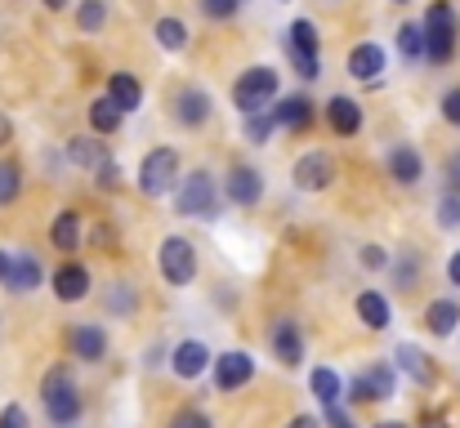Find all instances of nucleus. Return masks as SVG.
Wrapping results in <instances>:
<instances>
[{
  "instance_id": "f257e3e1",
  "label": "nucleus",
  "mask_w": 460,
  "mask_h": 428,
  "mask_svg": "<svg viewBox=\"0 0 460 428\" xmlns=\"http://www.w3.org/2000/svg\"><path fill=\"white\" fill-rule=\"evenodd\" d=\"M456 13H452V4L447 0H434L429 4V13H425V58L429 63H447L452 54H456Z\"/></svg>"
},
{
  "instance_id": "f03ea898",
  "label": "nucleus",
  "mask_w": 460,
  "mask_h": 428,
  "mask_svg": "<svg viewBox=\"0 0 460 428\" xmlns=\"http://www.w3.org/2000/svg\"><path fill=\"white\" fill-rule=\"evenodd\" d=\"M174 205H179V214H188V219H215V210H219L215 179H210L206 170H192L188 179H179V188H174Z\"/></svg>"
},
{
  "instance_id": "7ed1b4c3",
  "label": "nucleus",
  "mask_w": 460,
  "mask_h": 428,
  "mask_svg": "<svg viewBox=\"0 0 460 428\" xmlns=\"http://www.w3.org/2000/svg\"><path fill=\"white\" fill-rule=\"evenodd\" d=\"M40 397H45V411H49V420H54V424H72V420L81 415V393H76V380H72L63 366H54V371L45 375Z\"/></svg>"
},
{
  "instance_id": "20e7f679",
  "label": "nucleus",
  "mask_w": 460,
  "mask_h": 428,
  "mask_svg": "<svg viewBox=\"0 0 460 428\" xmlns=\"http://www.w3.org/2000/svg\"><path fill=\"white\" fill-rule=\"evenodd\" d=\"M170 188H179V156L170 147H156L139 165V192L144 197H165Z\"/></svg>"
},
{
  "instance_id": "39448f33",
  "label": "nucleus",
  "mask_w": 460,
  "mask_h": 428,
  "mask_svg": "<svg viewBox=\"0 0 460 428\" xmlns=\"http://www.w3.org/2000/svg\"><path fill=\"white\" fill-rule=\"evenodd\" d=\"M278 94V72L273 67H251L237 85H233V103L251 117V112H264V103Z\"/></svg>"
},
{
  "instance_id": "423d86ee",
  "label": "nucleus",
  "mask_w": 460,
  "mask_h": 428,
  "mask_svg": "<svg viewBox=\"0 0 460 428\" xmlns=\"http://www.w3.org/2000/svg\"><path fill=\"white\" fill-rule=\"evenodd\" d=\"M161 277L170 285H188L197 277V250L183 237H165L161 241Z\"/></svg>"
},
{
  "instance_id": "0eeeda50",
  "label": "nucleus",
  "mask_w": 460,
  "mask_h": 428,
  "mask_svg": "<svg viewBox=\"0 0 460 428\" xmlns=\"http://www.w3.org/2000/svg\"><path fill=\"white\" fill-rule=\"evenodd\" d=\"M287 54L296 63L300 76H317V27L308 18H296L291 31H287Z\"/></svg>"
},
{
  "instance_id": "6e6552de",
  "label": "nucleus",
  "mask_w": 460,
  "mask_h": 428,
  "mask_svg": "<svg viewBox=\"0 0 460 428\" xmlns=\"http://www.w3.org/2000/svg\"><path fill=\"white\" fill-rule=\"evenodd\" d=\"M296 188L300 192H322V188H331V179H335V161L326 156V152H305L300 161H296Z\"/></svg>"
},
{
  "instance_id": "1a4fd4ad",
  "label": "nucleus",
  "mask_w": 460,
  "mask_h": 428,
  "mask_svg": "<svg viewBox=\"0 0 460 428\" xmlns=\"http://www.w3.org/2000/svg\"><path fill=\"white\" fill-rule=\"evenodd\" d=\"M251 375H255V357H251V353H242V348L219 353V362H215V389L233 393V389L251 384Z\"/></svg>"
},
{
  "instance_id": "9d476101",
  "label": "nucleus",
  "mask_w": 460,
  "mask_h": 428,
  "mask_svg": "<svg viewBox=\"0 0 460 428\" xmlns=\"http://www.w3.org/2000/svg\"><path fill=\"white\" fill-rule=\"evenodd\" d=\"M349 397H353V402H385V397H394V366H371V371H362V375L353 380Z\"/></svg>"
},
{
  "instance_id": "9b49d317",
  "label": "nucleus",
  "mask_w": 460,
  "mask_h": 428,
  "mask_svg": "<svg viewBox=\"0 0 460 428\" xmlns=\"http://www.w3.org/2000/svg\"><path fill=\"white\" fill-rule=\"evenodd\" d=\"M224 188H228V197H233L237 205H255V201L264 197V179H260V170H251V165H237V170H228Z\"/></svg>"
},
{
  "instance_id": "f8f14e48",
  "label": "nucleus",
  "mask_w": 460,
  "mask_h": 428,
  "mask_svg": "<svg viewBox=\"0 0 460 428\" xmlns=\"http://www.w3.org/2000/svg\"><path fill=\"white\" fill-rule=\"evenodd\" d=\"M273 353H278V362L282 366H300L305 362V339H300V326L296 321H278L273 326Z\"/></svg>"
},
{
  "instance_id": "ddd939ff",
  "label": "nucleus",
  "mask_w": 460,
  "mask_h": 428,
  "mask_svg": "<svg viewBox=\"0 0 460 428\" xmlns=\"http://www.w3.org/2000/svg\"><path fill=\"white\" fill-rule=\"evenodd\" d=\"M170 366H174V375H179V380H197V375L210 366V353H206V344L188 339V344H179V348H174V362H170Z\"/></svg>"
},
{
  "instance_id": "4468645a",
  "label": "nucleus",
  "mask_w": 460,
  "mask_h": 428,
  "mask_svg": "<svg viewBox=\"0 0 460 428\" xmlns=\"http://www.w3.org/2000/svg\"><path fill=\"white\" fill-rule=\"evenodd\" d=\"M54 294H58L63 303L85 299V294H90V273H85L81 264H63V268L54 273Z\"/></svg>"
},
{
  "instance_id": "2eb2a0df",
  "label": "nucleus",
  "mask_w": 460,
  "mask_h": 428,
  "mask_svg": "<svg viewBox=\"0 0 460 428\" xmlns=\"http://www.w3.org/2000/svg\"><path fill=\"white\" fill-rule=\"evenodd\" d=\"M380 72H385V49L380 45H358L349 54V76L353 81H376Z\"/></svg>"
},
{
  "instance_id": "dca6fc26",
  "label": "nucleus",
  "mask_w": 460,
  "mask_h": 428,
  "mask_svg": "<svg viewBox=\"0 0 460 428\" xmlns=\"http://www.w3.org/2000/svg\"><path fill=\"white\" fill-rule=\"evenodd\" d=\"M326 121H331V130H335V135H358V130H362V108H358L353 99H344V94H340V99H331V103H326Z\"/></svg>"
},
{
  "instance_id": "f3484780",
  "label": "nucleus",
  "mask_w": 460,
  "mask_h": 428,
  "mask_svg": "<svg viewBox=\"0 0 460 428\" xmlns=\"http://www.w3.org/2000/svg\"><path fill=\"white\" fill-rule=\"evenodd\" d=\"M72 353H76L81 362H103L108 335H103L99 326H76V330H72Z\"/></svg>"
},
{
  "instance_id": "a211bd4d",
  "label": "nucleus",
  "mask_w": 460,
  "mask_h": 428,
  "mask_svg": "<svg viewBox=\"0 0 460 428\" xmlns=\"http://www.w3.org/2000/svg\"><path fill=\"white\" fill-rule=\"evenodd\" d=\"M273 121H278L282 130H305L308 121H313V103H308L305 94H291V99H282V103L273 108Z\"/></svg>"
},
{
  "instance_id": "6ab92c4d",
  "label": "nucleus",
  "mask_w": 460,
  "mask_h": 428,
  "mask_svg": "<svg viewBox=\"0 0 460 428\" xmlns=\"http://www.w3.org/2000/svg\"><path fill=\"white\" fill-rule=\"evenodd\" d=\"M174 117H179V126H201L210 117V94L206 90H183L179 103H174Z\"/></svg>"
},
{
  "instance_id": "aec40b11",
  "label": "nucleus",
  "mask_w": 460,
  "mask_h": 428,
  "mask_svg": "<svg viewBox=\"0 0 460 428\" xmlns=\"http://www.w3.org/2000/svg\"><path fill=\"white\" fill-rule=\"evenodd\" d=\"M394 362H398V371H407L416 384H434V366H429V357H425L416 344H398Z\"/></svg>"
},
{
  "instance_id": "412c9836",
  "label": "nucleus",
  "mask_w": 460,
  "mask_h": 428,
  "mask_svg": "<svg viewBox=\"0 0 460 428\" xmlns=\"http://www.w3.org/2000/svg\"><path fill=\"white\" fill-rule=\"evenodd\" d=\"M108 99H112L121 112H135L139 99H144V90H139V81H135L130 72H112V81H108Z\"/></svg>"
},
{
  "instance_id": "4be33fe9",
  "label": "nucleus",
  "mask_w": 460,
  "mask_h": 428,
  "mask_svg": "<svg viewBox=\"0 0 460 428\" xmlns=\"http://www.w3.org/2000/svg\"><path fill=\"white\" fill-rule=\"evenodd\" d=\"M420 170H425V165H420V152H416V147L398 143V147L389 152V174H394L398 183H416V179H420Z\"/></svg>"
},
{
  "instance_id": "5701e85b",
  "label": "nucleus",
  "mask_w": 460,
  "mask_h": 428,
  "mask_svg": "<svg viewBox=\"0 0 460 428\" xmlns=\"http://www.w3.org/2000/svg\"><path fill=\"white\" fill-rule=\"evenodd\" d=\"M358 317L367 321V330H385L389 326V299L376 294V290H362L358 294Z\"/></svg>"
},
{
  "instance_id": "b1692460",
  "label": "nucleus",
  "mask_w": 460,
  "mask_h": 428,
  "mask_svg": "<svg viewBox=\"0 0 460 428\" xmlns=\"http://www.w3.org/2000/svg\"><path fill=\"white\" fill-rule=\"evenodd\" d=\"M425 326H429L434 335H452L460 326V308L452 299H434V303L425 308Z\"/></svg>"
},
{
  "instance_id": "393cba45",
  "label": "nucleus",
  "mask_w": 460,
  "mask_h": 428,
  "mask_svg": "<svg viewBox=\"0 0 460 428\" xmlns=\"http://www.w3.org/2000/svg\"><path fill=\"white\" fill-rule=\"evenodd\" d=\"M9 290L13 294H27V290H36L40 285V264L31 259V255H13V273H9Z\"/></svg>"
},
{
  "instance_id": "a878e982",
  "label": "nucleus",
  "mask_w": 460,
  "mask_h": 428,
  "mask_svg": "<svg viewBox=\"0 0 460 428\" xmlns=\"http://www.w3.org/2000/svg\"><path fill=\"white\" fill-rule=\"evenodd\" d=\"M49 237H54L58 250H76V241H81V214H76V210H63V214L54 219V232H49Z\"/></svg>"
},
{
  "instance_id": "bb28decb",
  "label": "nucleus",
  "mask_w": 460,
  "mask_h": 428,
  "mask_svg": "<svg viewBox=\"0 0 460 428\" xmlns=\"http://www.w3.org/2000/svg\"><path fill=\"white\" fill-rule=\"evenodd\" d=\"M121 117H126V112H121L112 99H99V103L90 108V126H94L99 135H117V130H121Z\"/></svg>"
},
{
  "instance_id": "cd10ccee",
  "label": "nucleus",
  "mask_w": 460,
  "mask_h": 428,
  "mask_svg": "<svg viewBox=\"0 0 460 428\" xmlns=\"http://www.w3.org/2000/svg\"><path fill=\"white\" fill-rule=\"evenodd\" d=\"M313 397H317L322 406H340V375H335L331 366H317V371H313Z\"/></svg>"
},
{
  "instance_id": "c85d7f7f",
  "label": "nucleus",
  "mask_w": 460,
  "mask_h": 428,
  "mask_svg": "<svg viewBox=\"0 0 460 428\" xmlns=\"http://www.w3.org/2000/svg\"><path fill=\"white\" fill-rule=\"evenodd\" d=\"M67 156L76 161V165H108V147L103 143H94V139H72L67 143Z\"/></svg>"
},
{
  "instance_id": "c756f323",
  "label": "nucleus",
  "mask_w": 460,
  "mask_h": 428,
  "mask_svg": "<svg viewBox=\"0 0 460 428\" xmlns=\"http://www.w3.org/2000/svg\"><path fill=\"white\" fill-rule=\"evenodd\" d=\"M156 40H161V49H183L188 45V27L179 18H161L156 22Z\"/></svg>"
},
{
  "instance_id": "7c9ffc66",
  "label": "nucleus",
  "mask_w": 460,
  "mask_h": 428,
  "mask_svg": "<svg viewBox=\"0 0 460 428\" xmlns=\"http://www.w3.org/2000/svg\"><path fill=\"white\" fill-rule=\"evenodd\" d=\"M398 49H402L407 58H420V54H425V27L402 22V27H398Z\"/></svg>"
},
{
  "instance_id": "2f4dec72",
  "label": "nucleus",
  "mask_w": 460,
  "mask_h": 428,
  "mask_svg": "<svg viewBox=\"0 0 460 428\" xmlns=\"http://www.w3.org/2000/svg\"><path fill=\"white\" fill-rule=\"evenodd\" d=\"M103 18H108V4H103V0H81L76 22H81L85 31H99V27H103Z\"/></svg>"
},
{
  "instance_id": "473e14b6",
  "label": "nucleus",
  "mask_w": 460,
  "mask_h": 428,
  "mask_svg": "<svg viewBox=\"0 0 460 428\" xmlns=\"http://www.w3.org/2000/svg\"><path fill=\"white\" fill-rule=\"evenodd\" d=\"M273 126H278V121H273V112H251V117H246V139L264 143L269 135H273Z\"/></svg>"
},
{
  "instance_id": "72a5a7b5",
  "label": "nucleus",
  "mask_w": 460,
  "mask_h": 428,
  "mask_svg": "<svg viewBox=\"0 0 460 428\" xmlns=\"http://www.w3.org/2000/svg\"><path fill=\"white\" fill-rule=\"evenodd\" d=\"M18 188H22V174H18V165H0V205H9L13 197H18Z\"/></svg>"
},
{
  "instance_id": "f704fd0d",
  "label": "nucleus",
  "mask_w": 460,
  "mask_h": 428,
  "mask_svg": "<svg viewBox=\"0 0 460 428\" xmlns=\"http://www.w3.org/2000/svg\"><path fill=\"white\" fill-rule=\"evenodd\" d=\"M237 4H242V0H201V9H206L210 18H233Z\"/></svg>"
},
{
  "instance_id": "c9c22d12",
  "label": "nucleus",
  "mask_w": 460,
  "mask_h": 428,
  "mask_svg": "<svg viewBox=\"0 0 460 428\" xmlns=\"http://www.w3.org/2000/svg\"><path fill=\"white\" fill-rule=\"evenodd\" d=\"M438 219H443V228H460V201L456 197H447V201L438 205Z\"/></svg>"
},
{
  "instance_id": "e433bc0d",
  "label": "nucleus",
  "mask_w": 460,
  "mask_h": 428,
  "mask_svg": "<svg viewBox=\"0 0 460 428\" xmlns=\"http://www.w3.org/2000/svg\"><path fill=\"white\" fill-rule=\"evenodd\" d=\"M170 428H210V420H206L201 411H179V415H174V424H170Z\"/></svg>"
},
{
  "instance_id": "4c0bfd02",
  "label": "nucleus",
  "mask_w": 460,
  "mask_h": 428,
  "mask_svg": "<svg viewBox=\"0 0 460 428\" xmlns=\"http://www.w3.org/2000/svg\"><path fill=\"white\" fill-rule=\"evenodd\" d=\"M0 428H27V411L22 406H4L0 411Z\"/></svg>"
},
{
  "instance_id": "58836bf2",
  "label": "nucleus",
  "mask_w": 460,
  "mask_h": 428,
  "mask_svg": "<svg viewBox=\"0 0 460 428\" xmlns=\"http://www.w3.org/2000/svg\"><path fill=\"white\" fill-rule=\"evenodd\" d=\"M443 117H447L452 126H460V90H452V94L443 99Z\"/></svg>"
},
{
  "instance_id": "ea45409f",
  "label": "nucleus",
  "mask_w": 460,
  "mask_h": 428,
  "mask_svg": "<svg viewBox=\"0 0 460 428\" xmlns=\"http://www.w3.org/2000/svg\"><path fill=\"white\" fill-rule=\"evenodd\" d=\"M326 428H353V420L340 406H326Z\"/></svg>"
},
{
  "instance_id": "a19ab883",
  "label": "nucleus",
  "mask_w": 460,
  "mask_h": 428,
  "mask_svg": "<svg viewBox=\"0 0 460 428\" xmlns=\"http://www.w3.org/2000/svg\"><path fill=\"white\" fill-rule=\"evenodd\" d=\"M117 174H121V170H117V161H108V165L99 170V188H117Z\"/></svg>"
},
{
  "instance_id": "79ce46f5",
  "label": "nucleus",
  "mask_w": 460,
  "mask_h": 428,
  "mask_svg": "<svg viewBox=\"0 0 460 428\" xmlns=\"http://www.w3.org/2000/svg\"><path fill=\"white\" fill-rule=\"evenodd\" d=\"M447 188H452V192H460V152L447 161Z\"/></svg>"
},
{
  "instance_id": "37998d69",
  "label": "nucleus",
  "mask_w": 460,
  "mask_h": 428,
  "mask_svg": "<svg viewBox=\"0 0 460 428\" xmlns=\"http://www.w3.org/2000/svg\"><path fill=\"white\" fill-rule=\"evenodd\" d=\"M362 259H367V268H380V264H385V250H380V246H367Z\"/></svg>"
},
{
  "instance_id": "c03bdc74",
  "label": "nucleus",
  "mask_w": 460,
  "mask_h": 428,
  "mask_svg": "<svg viewBox=\"0 0 460 428\" xmlns=\"http://www.w3.org/2000/svg\"><path fill=\"white\" fill-rule=\"evenodd\" d=\"M9 273H13V255H4V250H0V285L9 282Z\"/></svg>"
},
{
  "instance_id": "a18cd8bd",
  "label": "nucleus",
  "mask_w": 460,
  "mask_h": 428,
  "mask_svg": "<svg viewBox=\"0 0 460 428\" xmlns=\"http://www.w3.org/2000/svg\"><path fill=\"white\" fill-rule=\"evenodd\" d=\"M447 277H452V285H460V250L452 255V264H447Z\"/></svg>"
},
{
  "instance_id": "49530a36",
  "label": "nucleus",
  "mask_w": 460,
  "mask_h": 428,
  "mask_svg": "<svg viewBox=\"0 0 460 428\" xmlns=\"http://www.w3.org/2000/svg\"><path fill=\"white\" fill-rule=\"evenodd\" d=\"M287 428H322V424H317L313 415H296V420H291V424H287Z\"/></svg>"
},
{
  "instance_id": "de8ad7c7",
  "label": "nucleus",
  "mask_w": 460,
  "mask_h": 428,
  "mask_svg": "<svg viewBox=\"0 0 460 428\" xmlns=\"http://www.w3.org/2000/svg\"><path fill=\"white\" fill-rule=\"evenodd\" d=\"M9 135H13V126H9V117H4V112H0V147H4V143H9Z\"/></svg>"
},
{
  "instance_id": "09e8293b",
  "label": "nucleus",
  "mask_w": 460,
  "mask_h": 428,
  "mask_svg": "<svg viewBox=\"0 0 460 428\" xmlns=\"http://www.w3.org/2000/svg\"><path fill=\"white\" fill-rule=\"evenodd\" d=\"M45 4H49V9H63V4H67V0H45Z\"/></svg>"
},
{
  "instance_id": "8fccbe9b",
  "label": "nucleus",
  "mask_w": 460,
  "mask_h": 428,
  "mask_svg": "<svg viewBox=\"0 0 460 428\" xmlns=\"http://www.w3.org/2000/svg\"><path fill=\"white\" fill-rule=\"evenodd\" d=\"M376 428H407V424H376Z\"/></svg>"
},
{
  "instance_id": "3c124183",
  "label": "nucleus",
  "mask_w": 460,
  "mask_h": 428,
  "mask_svg": "<svg viewBox=\"0 0 460 428\" xmlns=\"http://www.w3.org/2000/svg\"><path fill=\"white\" fill-rule=\"evenodd\" d=\"M398 4H407V0H398Z\"/></svg>"
}]
</instances>
